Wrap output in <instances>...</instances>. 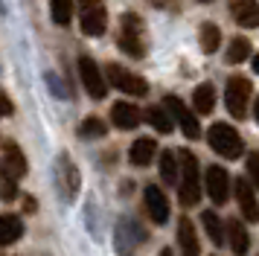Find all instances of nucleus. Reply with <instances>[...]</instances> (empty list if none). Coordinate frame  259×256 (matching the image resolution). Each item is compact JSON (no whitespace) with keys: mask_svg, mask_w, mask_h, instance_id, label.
Here are the masks:
<instances>
[{"mask_svg":"<svg viewBox=\"0 0 259 256\" xmlns=\"http://www.w3.org/2000/svg\"><path fill=\"white\" fill-rule=\"evenodd\" d=\"M108 81L117 88V91L128 93V96H146L149 93V81L137 76V73H131V70L119 67V64H108Z\"/></svg>","mask_w":259,"mask_h":256,"instance_id":"423d86ee","label":"nucleus"},{"mask_svg":"<svg viewBox=\"0 0 259 256\" xmlns=\"http://www.w3.org/2000/svg\"><path fill=\"white\" fill-rule=\"evenodd\" d=\"M154 154H157V146H154L152 137H140L131 143L128 149V160L134 163V166H149V163L154 160Z\"/></svg>","mask_w":259,"mask_h":256,"instance_id":"f3484780","label":"nucleus"},{"mask_svg":"<svg viewBox=\"0 0 259 256\" xmlns=\"http://www.w3.org/2000/svg\"><path fill=\"white\" fill-rule=\"evenodd\" d=\"M204 186H207V195L212 198V204H224L230 195V178L224 172V166H207Z\"/></svg>","mask_w":259,"mask_h":256,"instance_id":"1a4fd4ad","label":"nucleus"},{"mask_svg":"<svg viewBox=\"0 0 259 256\" xmlns=\"http://www.w3.org/2000/svg\"><path fill=\"white\" fill-rule=\"evenodd\" d=\"M73 3L76 0H50V12H53V21L59 26H67L73 18Z\"/></svg>","mask_w":259,"mask_h":256,"instance_id":"a878e982","label":"nucleus"},{"mask_svg":"<svg viewBox=\"0 0 259 256\" xmlns=\"http://www.w3.org/2000/svg\"><path fill=\"white\" fill-rule=\"evenodd\" d=\"M21 233H24V224L18 216H12V212L0 216V247H9L12 242H18Z\"/></svg>","mask_w":259,"mask_h":256,"instance_id":"6ab92c4d","label":"nucleus"},{"mask_svg":"<svg viewBox=\"0 0 259 256\" xmlns=\"http://www.w3.org/2000/svg\"><path fill=\"white\" fill-rule=\"evenodd\" d=\"M192 105H195V111L198 114H210L212 105H215V91H212V84H198L195 93H192Z\"/></svg>","mask_w":259,"mask_h":256,"instance_id":"4be33fe9","label":"nucleus"},{"mask_svg":"<svg viewBox=\"0 0 259 256\" xmlns=\"http://www.w3.org/2000/svg\"><path fill=\"white\" fill-rule=\"evenodd\" d=\"M250 96H253V88H250V81L242 79V76H236V79L227 81V88H224V105H227V111L230 116L236 119H242L247 114V105H250Z\"/></svg>","mask_w":259,"mask_h":256,"instance_id":"39448f33","label":"nucleus"},{"mask_svg":"<svg viewBox=\"0 0 259 256\" xmlns=\"http://www.w3.org/2000/svg\"><path fill=\"white\" fill-rule=\"evenodd\" d=\"M201 224H204V230H207V236H210V242L222 247V244H224V236H227V230L222 227L219 216H215V212H204V216H201Z\"/></svg>","mask_w":259,"mask_h":256,"instance_id":"393cba45","label":"nucleus"},{"mask_svg":"<svg viewBox=\"0 0 259 256\" xmlns=\"http://www.w3.org/2000/svg\"><path fill=\"white\" fill-rule=\"evenodd\" d=\"M247 56H250L247 38H233V41H230V50H227V64H242Z\"/></svg>","mask_w":259,"mask_h":256,"instance_id":"bb28decb","label":"nucleus"},{"mask_svg":"<svg viewBox=\"0 0 259 256\" xmlns=\"http://www.w3.org/2000/svg\"><path fill=\"white\" fill-rule=\"evenodd\" d=\"M247 175L253 178V186H259V151H253L247 157Z\"/></svg>","mask_w":259,"mask_h":256,"instance_id":"c756f323","label":"nucleus"},{"mask_svg":"<svg viewBox=\"0 0 259 256\" xmlns=\"http://www.w3.org/2000/svg\"><path fill=\"white\" fill-rule=\"evenodd\" d=\"M0 169H6L12 178H24V175H26V157L21 154V149H18L15 143H6V146H3Z\"/></svg>","mask_w":259,"mask_h":256,"instance_id":"2eb2a0df","label":"nucleus"},{"mask_svg":"<svg viewBox=\"0 0 259 256\" xmlns=\"http://www.w3.org/2000/svg\"><path fill=\"white\" fill-rule=\"evenodd\" d=\"M256 119H259V99H256Z\"/></svg>","mask_w":259,"mask_h":256,"instance_id":"72a5a7b5","label":"nucleus"},{"mask_svg":"<svg viewBox=\"0 0 259 256\" xmlns=\"http://www.w3.org/2000/svg\"><path fill=\"white\" fill-rule=\"evenodd\" d=\"M146 209H149V219L154 224H163L169 219V198H166V192L157 184L146 186Z\"/></svg>","mask_w":259,"mask_h":256,"instance_id":"9b49d317","label":"nucleus"},{"mask_svg":"<svg viewBox=\"0 0 259 256\" xmlns=\"http://www.w3.org/2000/svg\"><path fill=\"white\" fill-rule=\"evenodd\" d=\"M79 76H82L84 91L91 93L94 99H102V96H105V91H108L105 76H102L99 64H96L91 56H82V58H79Z\"/></svg>","mask_w":259,"mask_h":256,"instance_id":"0eeeda50","label":"nucleus"},{"mask_svg":"<svg viewBox=\"0 0 259 256\" xmlns=\"http://www.w3.org/2000/svg\"><path fill=\"white\" fill-rule=\"evenodd\" d=\"M178 247H181V256H201L198 233L187 216H181V221H178Z\"/></svg>","mask_w":259,"mask_h":256,"instance_id":"4468645a","label":"nucleus"},{"mask_svg":"<svg viewBox=\"0 0 259 256\" xmlns=\"http://www.w3.org/2000/svg\"><path fill=\"white\" fill-rule=\"evenodd\" d=\"M0 198L3 201H15L18 198V178H12L6 169H0Z\"/></svg>","mask_w":259,"mask_h":256,"instance_id":"cd10ccee","label":"nucleus"},{"mask_svg":"<svg viewBox=\"0 0 259 256\" xmlns=\"http://www.w3.org/2000/svg\"><path fill=\"white\" fill-rule=\"evenodd\" d=\"M166 108L172 111L178 128H181V131H184L189 140H195V137L201 134V125H198V119H195V114H192V111H189V108L181 102L178 96H166Z\"/></svg>","mask_w":259,"mask_h":256,"instance_id":"9d476101","label":"nucleus"},{"mask_svg":"<svg viewBox=\"0 0 259 256\" xmlns=\"http://www.w3.org/2000/svg\"><path fill=\"white\" fill-rule=\"evenodd\" d=\"M114 242H117V250L122 256H131V250L137 247V244L143 242V230L134 224V221L122 219L117 224V236H114Z\"/></svg>","mask_w":259,"mask_h":256,"instance_id":"f8f14e48","label":"nucleus"},{"mask_svg":"<svg viewBox=\"0 0 259 256\" xmlns=\"http://www.w3.org/2000/svg\"><path fill=\"white\" fill-rule=\"evenodd\" d=\"M198 3H210V0H198Z\"/></svg>","mask_w":259,"mask_h":256,"instance_id":"f704fd0d","label":"nucleus"},{"mask_svg":"<svg viewBox=\"0 0 259 256\" xmlns=\"http://www.w3.org/2000/svg\"><path fill=\"white\" fill-rule=\"evenodd\" d=\"M9 114H12V102L0 93V116H9Z\"/></svg>","mask_w":259,"mask_h":256,"instance_id":"7c9ffc66","label":"nucleus"},{"mask_svg":"<svg viewBox=\"0 0 259 256\" xmlns=\"http://www.w3.org/2000/svg\"><path fill=\"white\" fill-rule=\"evenodd\" d=\"M79 131H82V137H105L108 125L102 122V119H99V116H88V119L82 122V128H79Z\"/></svg>","mask_w":259,"mask_h":256,"instance_id":"c85d7f7f","label":"nucleus"},{"mask_svg":"<svg viewBox=\"0 0 259 256\" xmlns=\"http://www.w3.org/2000/svg\"><path fill=\"white\" fill-rule=\"evenodd\" d=\"M198 41H201V50L210 56V53H215L219 50V44H222V32H219V26L215 23H201V32H198Z\"/></svg>","mask_w":259,"mask_h":256,"instance_id":"5701e85b","label":"nucleus"},{"mask_svg":"<svg viewBox=\"0 0 259 256\" xmlns=\"http://www.w3.org/2000/svg\"><path fill=\"white\" fill-rule=\"evenodd\" d=\"M160 178L166 184H175L181 178V160H178L172 151H160Z\"/></svg>","mask_w":259,"mask_h":256,"instance_id":"b1692460","label":"nucleus"},{"mask_svg":"<svg viewBox=\"0 0 259 256\" xmlns=\"http://www.w3.org/2000/svg\"><path fill=\"white\" fill-rule=\"evenodd\" d=\"M56 181H59V189L61 195L67 198V201H73V198L79 195V169L73 166V160L67 157V154H59V160H56Z\"/></svg>","mask_w":259,"mask_h":256,"instance_id":"6e6552de","label":"nucleus"},{"mask_svg":"<svg viewBox=\"0 0 259 256\" xmlns=\"http://www.w3.org/2000/svg\"><path fill=\"white\" fill-rule=\"evenodd\" d=\"M119 47H122L131 58H143L146 56V29H143V21L134 15V12H125V15H122Z\"/></svg>","mask_w":259,"mask_h":256,"instance_id":"7ed1b4c3","label":"nucleus"},{"mask_svg":"<svg viewBox=\"0 0 259 256\" xmlns=\"http://www.w3.org/2000/svg\"><path fill=\"white\" fill-rule=\"evenodd\" d=\"M227 236H230V250L236 256H245L250 247V236H247L242 221H227Z\"/></svg>","mask_w":259,"mask_h":256,"instance_id":"aec40b11","label":"nucleus"},{"mask_svg":"<svg viewBox=\"0 0 259 256\" xmlns=\"http://www.w3.org/2000/svg\"><path fill=\"white\" fill-rule=\"evenodd\" d=\"M233 18H236V23L245 26V29L259 26V3L256 0H236L233 3Z\"/></svg>","mask_w":259,"mask_h":256,"instance_id":"a211bd4d","label":"nucleus"},{"mask_svg":"<svg viewBox=\"0 0 259 256\" xmlns=\"http://www.w3.org/2000/svg\"><path fill=\"white\" fill-rule=\"evenodd\" d=\"M210 146L215 154H222V157H239L242 151H245V143H242V134L236 131V128H230L227 122H215V125L210 128Z\"/></svg>","mask_w":259,"mask_h":256,"instance_id":"f03ea898","label":"nucleus"},{"mask_svg":"<svg viewBox=\"0 0 259 256\" xmlns=\"http://www.w3.org/2000/svg\"><path fill=\"white\" fill-rule=\"evenodd\" d=\"M160 256H175V253H172V250H169V247H163V250H160Z\"/></svg>","mask_w":259,"mask_h":256,"instance_id":"2f4dec72","label":"nucleus"},{"mask_svg":"<svg viewBox=\"0 0 259 256\" xmlns=\"http://www.w3.org/2000/svg\"><path fill=\"white\" fill-rule=\"evenodd\" d=\"M111 119H114V125H117V128L131 131V128L140 125V111H137V105L114 102V108H111Z\"/></svg>","mask_w":259,"mask_h":256,"instance_id":"dca6fc26","label":"nucleus"},{"mask_svg":"<svg viewBox=\"0 0 259 256\" xmlns=\"http://www.w3.org/2000/svg\"><path fill=\"white\" fill-rule=\"evenodd\" d=\"M79 23H82V32L91 35V38L105 35V29H108L105 3L102 0H82V6H79Z\"/></svg>","mask_w":259,"mask_h":256,"instance_id":"20e7f679","label":"nucleus"},{"mask_svg":"<svg viewBox=\"0 0 259 256\" xmlns=\"http://www.w3.org/2000/svg\"><path fill=\"white\" fill-rule=\"evenodd\" d=\"M253 70L259 73V56H253Z\"/></svg>","mask_w":259,"mask_h":256,"instance_id":"473e14b6","label":"nucleus"},{"mask_svg":"<svg viewBox=\"0 0 259 256\" xmlns=\"http://www.w3.org/2000/svg\"><path fill=\"white\" fill-rule=\"evenodd\" d=\"M146 116H149V122H152L154 131H160V134H169L172 128H175V116H172V111L166 108V105H152L149 111H146Z\"/></svg>","mask_w":259,"mask_h":256,"instance_id":"412c9836","label":"nucleus"},{"mask_svg":"<svg viewBox=\"0 0 259 256\" xmlns=\"http://www.w3.org/2000/svg\"><path fill=\"white\" fill-rule=\"evenodd\" d=\"M236 198H239V209L247 221H259V201L253 195V186L247 178H239L236 181Z\"/></svg>","mask_w":259,"mask_h":256,"instance_id":"ddd939ff","label":"nucleus"},{"mask_svg":"<svg viewBox=\"0 0 259 256\" xmlns=\"http://www.w3.org/2000/svg\"><path fill=\"white\" fill-rule=\"evenodd\" d=\"M178 160H181V189H178L181 204H184V207H195V204L201 201L198 160H195V154H192V151H181V154H178Z\"/></svg>","mask_w":259,"mask_h":256,"instance_id":"f257e3e1","label":"nucleus"}]
</instances>
